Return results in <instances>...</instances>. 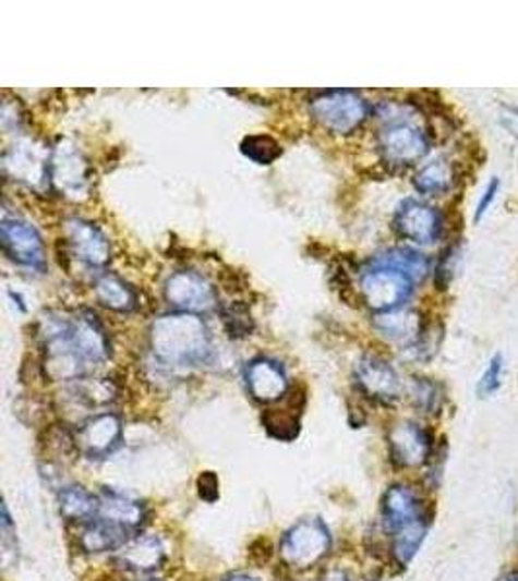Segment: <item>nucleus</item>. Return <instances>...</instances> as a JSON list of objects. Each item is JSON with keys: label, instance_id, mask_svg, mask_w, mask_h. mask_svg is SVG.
<instances>
[{"label": "nucleus", "instance_id": "obj_1", "mask_svg": "<svg viewBox=\"0 0 518 581\" xmlns=\"http://www.w3.org/2000/svg\"><path fill=\"white\" fill-rule=\"evenodd\" d=\"M41 336L45 374L51 380H80L109 356V339L94 314L47 318Z\"/></svg>", "mask_w": 518, "mask_h": 581}, {"label": "nucleus", "instance_id": "obj_2", "mask_svg": "<svg viewBox=\"0 0 518 581\" xmlns=\"http://www.w3.org/2000/svg\"><path fill=\"white\" fill-rule=\"evenodd\" d=\"M149 346L161 365H203L212 351L210 331L198 314H166L152 324Z\"/></svg>", "mask_w": 518, "mask_h": 581}, {"label": "nucleus", "instance_id": "obj_3", "mask_svg": "<svg viewBox=\"0 0 518 581\" xmlns=\"http://www.w3.org/2000/svg\"><path fill=\"white\" fill-rule=\"evenodd\" d=\"M381 513L385 531L390 535V550L396 562L400 566L410 565L430 528L422 498L410 486H390L383 496Z\"/></svg>", "mask_w": 518, "mask_h": 581}, {"label": "nucleus", "instance_id": "obj_4", "mask_svg": "<svg viewBox=\"0 0 518 581\" xmlns=\"http://www.w3.org/2000/svg\"><path fill=\"white\" fill-rule=\"evenodd\" d=\"M378 121L377 148L387 166L408 169L427 156L430 134L412 109L402 105H381Z\"/></svg>", "mask_w": 518, "mask_h": 581}, {"label": "nucleus", "instance_id": "obj_5", "mask_svg": "<svg viewBox=\"0 0 518 581\" xmlns=\"http://www.w3.org/2000/svg\"><path fill=\"white\" fill-rule=\"evenodd\" d=\"M415 279L398 268L387 254H378L361 274L360 293L363 303L377 314L390 313L402 308L412 296Z\"/></svg>", "mask_w": 518, "mask_h": 581}, {"label": "nucleus", "instance_id": "obj_6", "mask_svg": "<svg viewBox=\"0 0 518 581\" xmlns=\"http://www.w3.org/2000/svg\"><path fill=\"white\" fill-rule=\"evenodd\" d=\"M309 111L325 131L346 136L368 121L370 104L352 89H330L313 97Z\"/></svg>", "mask_w": 518, "mask_h": 581}, {"label": "nucleus", "instance_id": "obj_7", "mask_svg": "<svg viewBox=\"0 0 518 581\" xmlns=\"http://www.w3.org/2000/svg\"><path fill=\"white\" fill-rule=\"evenodd\" d=\"M330 545L333 538L325 521L318 518L298 521L281 535V562L293 570H309L330 553Z\"/></svg>", "mask_w": 518, "mask_h": 581}, {"label": "nucleus", "instance_id": "obj_8", "mask_svg": "<svg viewBox=\"0 0 518 581\" xmlns=\"http://www.w3.org/2000/svg\"><path fill=\"white\" fill-rule=\"evenodd\" d=\"M49 184L64 198L82 199L92 186L88 159L69 140H61L49 159Z\"/></svg>", "mask_w": 518, "mask_h": 581}, {"label": "nucleus", "instance_id": "obj_9", "mask_svg": "<svg viewBox=\"0 0 518 581\" xmlns=\"http://www.w3.org/2000/svg\"><path fill=\"white\" fill-rule=\"evenodd\" d=\"M164 295L177 313H206L218 304V293L210 281L191 269L176 271L167 279Z\"/></svg>", "mask_w": 518, "mask_h": 581}, {"label": "nucleus", "instance_id": "obj_10", "mask_svg": "<svg viewBox=\"0 0 518 581\" xmlns=\"http://www.w3.org/2000/svg\"><path fill=\"white\" fill-rule=\"evenodd\" d=\"M0 239H2V251L10 261L24 268L44 271L47 264L45 244L36 227L29 226L19 217H4L0 227Z\"/></svg>", "mask_w": 518, "mask_h": 581}, {"label": "nucleus", "instance_id": "obj_11", "mask_svg": "<svg viewBox=\"0 0 518 581\" xmlns=\"http://www.w3.org/2000/svg\"><path fill=\"white\" fill-rule=\"evenodd\" d=\"M64 243L72 258L88 268H104L111 261V244L104 231L92 221L71 217L64 221Z\"/></svg>", "mask_w": 518, "mask_h": 581}, {"label": "nucleus", "instance_id": "obj_12", "mask_svg": "<svg viewBox=\"0 0 518 581\" xmlns=\"http://www.w3.org/2000/svg\"><path fill=\"white\" fill-rule=\"evenodd\" d=\"M121 438H123V425L115 413L89 416L74 434L76 450L89 460H101L113 453L119 448Z\"/></svg>", "mask_w": 518, "mask_h": 581}, {"label": "nucleus", "instance_id": "obj_13", "mask_svg": "<svg viewBox=\"0 0 518 581\" xmlns=\"http://www.w3.org/2000/svg\"><path fill=\"white\" fill-rule=\"evenodd\" d=\"M393 227L406 241L415 244H433L441 234L439 211L420 199L408 198L396 209Z\"/></svg>", "mask_w": 518, "mask_h": 581}, {"label": "nucleus", "instance_id": "obj_14", "mask_svg": "<svg viewBox=\"0 0 518 581\" xmlns=\"http://www.w3.org/2000/svg\"><path fill=\"white\" fill-rule=\"evenodd\" d=\"M49 159L51 156H47L34 140H20L4 152L2 169L4 174H10L19 183L39 186L49 184Z\"/></svg>", "mask_w": 518, "mask_h": 581}, {"label": "nucleus", "instance_id": "obj_15", "mask_svg": "<svg viewBox=\"0 0 518 581\" xmlns=\"http://www.w3.org/2000/svg\"><path fill=\"white\" fill-rule=\"evenodd\" d=\"M356 384L363 396L390 406L402 396V383L393 365L378 356H363L356 365Z\"/></svg>", "mask_w": 518, "mask_h": 581}, {"label": "nucleus", "instance_id": "obj_16", "mask_svg": "<svg viewBox=\"0 0 518 581\" xmlns=\"http://www.w3.org/2000/svg\"><path fill=\"white\" fill-rule=\"evenodd\" d=\"M431 436L423 426L402 421L388 433L390 458L400 468H420L431 458Z\"/></svg>", "mask_w": 518, "mask_h": 581}, {"label": "nucleus", "instance_id": "obj_17", "mask_svg": "<svg viewBox=\"0 0 518 581\" xmlns=\"http://www.w3.org/2000/svg\"><path fill=\"white\" fill-rule=\"evenodd\" d=\"M245 380L249 394L264 406L278 403L290 390L288 374L284 371V366L264 356L255 359L246 366Z\"/></svg>", "mask_w": 518, "mask_h": 581}, {"label": "nucleus", "instance_id": "obj_18", "mask_svg": "<svg viewBox=\"0 0 518 581\" xmlns=\"http://www.w3.org/2000/svg\"><path fill=\"white\" fill-rule=\"evenodd\" d=\"M99 506H97L96 520L107 521L115 528L129 531L136 535L142 523L146 520V508L141 500H134L132 496L123 495L113 488H104L97 495Z\"/></svg>", "mask_w": 518, "mask_h": 581}, {"label": "nucleus", "instance_id": "obj_19", "mask_svg": "<svg viewBox=\"0 0 518 581\" xmlns=\"http://www.w3.org/2000/svg\"><path fill=\"white\" fill-rule=\"evenodd\" d=\"M117 565L134 573H152L166 565V547L156 535H136L121 550H117Z\"/></svg>", "mask_w": 518, "mask_h": 581}, {"label": "nucleus", "instance_id": "obj_20", "mask_svg": "<svg viewBox=\"0 0 518 581\" xmlns=\"http://www.w3.org/2000/svg\"><path fill=\"white\" fill-rule=\"evenodd\" d=\"M373 326L383 338L406 346H415L423 334L420 314L410 308H396L390 313L377 314Z\"/></svg>", "mask_w": 518, "mask_h": 581}, {"label": "nucleus", "instance_id": "obj_21", "mask_svg": "<svg viewBox=\"0 0 518 581\" xmlns=\"http://www.w3.org/2000/svg\"><path fill=\"white\" fill-rule=\"evenodd\" d=\"M132 537H136V535H132L121 528H115L107 521L94 520L82 525L80 547L88 555L113 553V550H121Z\"/></svg>", "mask_w": 518, "mask_h": 581}, {"label": "nucleus", "instance_id": "obj_22", "mask_svg": "<svg viewBox=\"0 0 518 581\" xmlns=\"http://www.w3.org/2000/svg\"><path fill=\"white\" fill-rule=\"evenodd\" d=\"M96 299L101 306H106L113 313H132L138 306V295L127 281L113 276L104 274L96 279Z\"/></svg>", "mask_w": 518, "mask_h": 581}, {"label": "nucleus", "instance_id": "obj_23", "mask_svg": "<svg viewBox=\"0 0 518 581\" xmlns=\"http://www.w3.org/2000/svg\"><path fill=\"white\" fill-rule=\"evenodd\" d=\"M455 181H457L455 167L448 159L441 157L433 159L415 173L413 186L425 196H443L455 189Z\"/></svg>", "mask_w": 518, "mask_h": 581}, {"label": "nucleus", "instance_id": "obj_24", "mask_svg": "<svg viewBox=\"0 0 518 581\" xmlns=\"http://www.w3.org/2000/svg\"><path fill=\"white\" fill-rule=\"evenodd\" d=\"M97 506H99L97 495H92L84 486H64L59 493L62 518L72 523L86 525L89 521L96 520Z\"/></svg>", "mask_w": 518, "mask_h": 581}, {"label": "nucleus", "instance_id": "obj_25", "mask_svg": "<svg viewBox=\"0 0 518 581\" xmlns=\"http://www.w3.org/2000/svg\"><path fill=\"white\" fill-rule=\"evenodd\" d=\"M243 156L249 157L258 166H270L281 156L280 144L266 134H253L241 142Z\"/></svg>", "mask_w": 518, "mask_h": 581}, {"label": "nucleus", "instance_id": "obj_26", "mask_svg": "<svg viewBox=\"0 0 518 581\" xmlns=\"http://www.w3.org/2000/svg\"><path fill=\"white\" fill-rule=\"evenodd\" d=\"M74 398L79 399L80 403H86L88 408H101L111 403L115 399V386L109 380H84L80 378L76 380V386L72 388Z\"/></svg>", "mask_w": 518, "mask_h": 581}, {"label": "nucleus", "instance_id": "obj_27", "mask_svg": "<svg viewBox=\"0 0 518 581\" xmlns=\"http://www.w3.org/2000/svg\"><path fill=\"white\" fill-rule=\"evenodd\" d=\"M263 423L268 434L278 440H293L299 433V416L288 409H268Z\"/></svg>", "mask_w": 518, "mask_h": 581}, {"label": "nucleus", "instance_id": "obj_28", "mask_svg": "<svg viewBox=\"0 0 518 581\" xmlns=\"http://www.w3.org/2000/svg\"><path fill=\"white\" fill-rule=\"evenodd\" d=\"M413 406L420 409L422 413H437L441 409V388L435 383H431L430 378H415L412 383Z\"/></svg>", "mask_w": 518, "mask_h": 581}, {"label": "nucleus", "instance_id": "obj_29", "mask_svg": "<svg viewBox=\"0 0 518 581\" xmlns=\"http://www.w3.org/2000/svg\"><path fill=\"white\" fill-rule=\"evenodd\" d=\"M221 318L228 328L231 338H245L253 331V318L245 306L239 303H231L221 308Z\"/></svg>", "mask_w": 518, "mask_h": 581}, {"label": "nucleus", "instance_id": "obj_30", "mask_svg": "<svg viewBox=\"0 0 518 581\" xmlns=\"http://www.w3.org/2000/svg\"><path fill=\"white\" fill-rule=\"evenodd\" d=\"M503 356L501 353L493 355L490 363L485 366L482 373V378L478 383V396L480 398H492L493 394H497L503 384Z\"/></svg>", "mask_w": 518, "mask_h": 581}, {"label": "nucleus", "instance_id": "obj_31", "mask_svg": "<svg viewBox=\"0 0 518 581\" xmlns=\"http://www.w3.org/2000/svg\"><path fill=\"white\" fill-rule=\"evenodd\" d=\"M458 256H460L458 244H453V246H448L447 251L443 252L439 264H437V274H435V283H437L439 289H447L453 278H455Z\"/></svg>", "mask_w": 518, "mask_h": 581}, {"label": "nucleus", "instance_id": "obj_32", "mask_svg": "<svg viewBox=\"0 0 518 581\" xmlns=\"http://www.w3.org/2000/svg\"><path fill=\"white\" fill-rule=\"evenodd\" d=\"M499 191V179H497V177H492V179H490V183L485 184L482 196H480V199H478V206H475V221H480V219H482V217L490 211V208H492L493 202H495V198H497Z\"/></svg>", "mask_w": 518, "mask_h": 581}, {"label": "nucleus", "instance_id": "obj_33", "mask_svg": "<svg viewBox=\"0 0 518 581\" xmlns=\"http://www.w3.org/2000/svg\"><path fill=\"white\" fill-rule=\"evenodd\" d=\"M198 495L206 503H214L218 495H220V483H218V477L214 473H203L198 477Z\"/></svg>", "mask_w": 518, "mask_h": 581}, {"label": "nucleus", "instance_id": "obj_34", "mask_svg": "<svg viewBox=\"0 0 518 581\" xmlns=\"http://www.w3.org/2000/svg\"><path fill=\"white\" fill-rule=\"evenodd\" d=\"M501 126L509 132L510 136L518 138V107L513 105H503L499 113Z\"/></svg>", "mask_w": 518, "mask_h": 581}, {"label": "nucleus", "instance_id": "obj_35", "mask_svg": "<svg viewBox=\"0 0 518 581\" xmlns=\"http://www.w3.org/2000/svg\"><path fill=\"white\" fill-rule=\"evenodd\" d=\"M318 581H353L352 576L342 570V568H333L328 572L323 573V578Z\"/></svg>", "mask_w": 518, "mask_h": 581}, {"label": "nucleus", "instance_id": "obj_36", "mask_svg": "<svg viewBox=\"0 0 518 581\" xmlns=\"http://www.w3.org/2000/svg\"><path fill=\"white\" fill-rule=\"evenodd\" d=\"M497 581H518V572L517 570H513V572H507L505 576H501L499 580Z\"/></svg>", "mask_w": 518, "mask_h": 581}, {"label": "nucleus", "instance_id": "obj_37", "mask_svg": "<svg viewBox=\"0 0 518 581\" xmlns=\"http://www.w3.org/2000/svg\"><path fill=\"white\" fill-rule=\"evenodd\" d=\"M224 581H256L255 578H249V576H241V573H239V576H233V578H228V580H224Z\"/></svg>", "mask_w": 518, "mask_h": 581}, {"label": "nucleus", "instance_id": "obj_38", "mask_svg": "<svg viewBox=\"0 0 518 581\" xmlns=\"http://www.w3.org/2000/svg\"><path fill=\"white\" fill-rule=\"evenodd\" d=\"M144 581H159V580H144Z\"/></svg>", "mask_w": 518, "mask_h": 581}]
</instances>
